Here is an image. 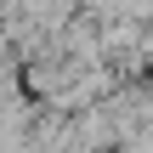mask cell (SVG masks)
<instances>
[{
    "label": "cell",
    "mask_w": 153,
    "mask_h": 153,
    "mask_svg": "<svg viewBox=\"0 0 153 153\" xmlns=\"http://www.w3.org/2000/svg\"><path fill=\"white\" fill-rule=\"evenodd\" d=\"M114 148V125L102 114V102H85L68 114V136H62V153H102Z\"/></svg>",
    "instance_id": "obj_1"
},
{
    "label": "cell",
    "mask_w": 153,
    "mask_h": 153,
    "mask_svg": "<svg viewBox=\"0 0 153 153\" xmlns=\"http://www.w3.org/2000/svg\"><path fill=\"white\" fill-rule=\"evenodd\" d=\"M119 17H131V23H148V17H153V0H119Z\"/></svg>",
    "instance_id": "obj_2"
},
{
    "label": "cell",
    "mask_w": 153,
    "mask_h": 153,
    "mask_svg": "<svg viewBox=\"0 0 153 153\" xmlns=\"http://www.w3.org/2000/svg\"><path fill=\"white\" fill-rule=\"evenodd\" d=\"M6 11H11V6H6V0H0V23H6Z\"/></svg>",
    "instance_id": "obj_3"
}]
</instances>
